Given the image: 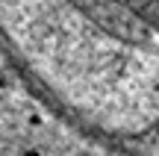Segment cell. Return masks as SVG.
<instances>
[{
	"mask_svg": "<svg viewBox=\"0 0 159 156\" xmlns=\"http://www.w3.org/2000/svg\"><path fill=\"white\" fill-rule=\"evenodd\" d=\"M27 156H39V153H35V150H27Z\"/></svg>",
	"mask_w": 159,
	"mask_h": 156,
	"instance_id": "1",
	"label": "cell"
}]
</instances>
